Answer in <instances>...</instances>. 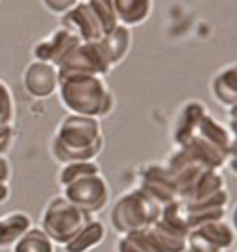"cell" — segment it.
<instances>
[{
    "instance_id": "cell-1",
    "label": "cell",
    "mask_w": 237,
    "mask_h": 252,
    "mask_svg": "<svg viewBox=\"0 0 237 252\" xmlns=\"http://www.w3.org/2000/svg\"><path fill=\"white\" fill-rule=\"evenodd\" d=\"M39 226L52 243L59 245L65 252H87L102 237L98 224L86 222V210L65 197L48 200L41 213Z\"/></svg>"
},
{
    "instance_id": "cell-2",
    "label": "cell",
    "mask_w": 237,
    "mask_h": 252,
    "mask_svg": "<svg viewBox=\"0 0 237 252\" xmlns=\"http://www.w3.org/2000/svg\"><path fill=\"white\" fill-rule=\"evenodd\" d=\"M24 87L35 98H45L54 93L56 89V72L52 67L45 63H32L24 72Z\"/></svg>"
},
{
    "instance_id": "cell-3",
    "label": "cell",
    "mask_w": 237,
    "mask_h": 252,
    "mask_svg": "<svg viewBox=\"0 0 237 252\" xmlns=\"http://www.w3.org/2000/svg\"><path fill=\"white\" fill-rule=\"evenodd\" d=\"M32 217L24 212H9L0 217V251H8L32 226Z\"/></svg>"
},
{
    "instance_id": "cell-4",
    "label": "cell",
    "mask_w": 237,
    "mask_h": 252,
    "mask_svg": "<svg viewBox=\"0 0 237 252\" xmlns=\"http://www.w3.org/2000/svg\"><path fill=\"white\" fill-rule=\"evenodd\" d=\"M11 252H56V245L41 226H30L11 249Z\"/></svg>"
},
{
    "instance_id": "cell-5",
    "label": "cell",
    "mask_w": 237,
    "mask_h": 252,
    "mask_svg": "<svg viewBox=\"0 0 237 252\" xmlns=\"http://www.w3.org/2000/svg\"><path fill=\"white\" fill-rule=\"evenodd\" d=\"M15 121V102L9 87L0 80V125H13Z\"/></svg>"
},
{
    "instance_id": "cell-6",
    "label": "cell",
    "mask_w": 237,
    "mask_h": 252,
    "mask_svg": "<svg viewBox=\"0 0 237 252\" xmlns=\"http://www.w3.org/2000/svg\"><path fill=\"white\" fill-rule=\"evenodd\" d=\"M9 178H11V165L6 156H0V204L9 198Z\"/></svg>"
}]
</instances>
